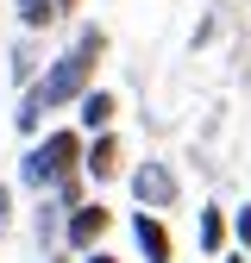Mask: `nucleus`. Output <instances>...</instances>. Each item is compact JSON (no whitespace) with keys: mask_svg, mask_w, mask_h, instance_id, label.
<instances>
[{"mask_svg":"<svg viewBox=\"0 0 251 263\" xmlns=\"http://www.w3.org/2000/svg\"><path fill=\"white\" fill-rule=\"evenodd\" d=\"M38 263H76V257H69V251H63V245H57V251H44Z\"/></svg>","mask_w":251,"mask_h":263,"instance_id":"obj_18","label":"nucleus"},{"mask_svg":"<svg viewBox=\"0 0 251 263\" xmlns=\"http://www.w3.org/2000/svg\"><path fill=\"white\" fill-rule=\"evenodd\" d=\"M107 50H113V31L107 25H94V19H82L76 25V38L63 44V50H50L44 57V69H38V101H44V113L57 119V113H69L82 94L101 82V63H107Z\"/></svg>","mask_w":251,"mask_h":263,"instance_id":"obj_1","label":"nucleus"},{"mask_svg":"<svg viewBox=\"0 0 251 263\" xmlns=\"http://www.w3.org/2000/svg\"><path fill=\"white\" fill-rule=\"evenodd\" d=\"M76 263H119V251H107V245H101V251H88V257H76Z\"/></svg>","mask_w":251,"mask_h":263,"instance_id":"obj_16","label":"nucleus"},{"mask_svg":"<svg viewBox=\"0 0 251 263\" xmlns=\"http://www.w3.org/2000/svg\"><path fill=\"white\" fill-rule=\"evenodd\" d=\"M126 232H132L138 263H176V226H170V213L132 207V213H126Z\"/></svg>","mask_w":251,"mask_h":263,"instance_id":"obj_6","label":"nucleus"},{"mask_svg":"<svg viewBox=\"0 0 251 263\" xmlns=\"http://www.w3.org/2000/svg\"><path fill=\"white\" fill-rule=\"evenodd\" d=\"M88 194H94V188H88V176H63V182L50 188V201L69 213V207H82V201H88Z\"/></svg>","mask_w":251,"mask_h":263,"instance_id":"obj_13","label":"nucleus"},{"mask_svg":"<svg viewBox=\"0 0 251 263\" xmlns=\"http://www.w3.org/2000/svg\"><path fill=\"white\" fill-rule=\"evenodd\" d=\"M126 170H132V151H126V132H88V144H82V176L88 188H113Z\"/></svg>","mask_w":251,"mask_h":263,"instance_id":"obj_5","label":"nucleus"},{"mask_svg":"<svg viewBox=\"0 0 251 263\" xmlns=\"http://www.w3.org/2000/svg\"><path fill=\"white\" fill-rule=\"evenodd\" d=\"M119 113H126V101H119V88H107V82H94V88L82 94V101L69 107V125H76L82 138H88V132H113V125H119Z\"/></svg>","mask_w":251,"mask_h":263,"instance_id":"obj_7","label":"nucleus"},{"mask_svg":"<svg viewBox=\"0 0 251 263\" xmlns=\"http://www.w3.org/2000/svg\"><path fill=\"white\" fill-rule=\"evenodd\" d=\"M232 251H251V201L232 207Z\"/></svg>","mask_w":251,"mask_h":263,"instance_id":"obj_14","label":"nucleus"},{"mask_svg":"<svg viewBox=\"0 0 251 263\" xmlns=\"http://www.w3.org/2000/svg\"><path fill=\"white\" fill-rule=\"evenodd\" d=\"M13 25L25 31V38H44L50 25H63L57 19V0H13Z\"/></svg>","mask_w":251,"mask_h":263,"instance_id":"obj_12","label":"nucleus"},{"mask_svg":"<svg viewBox=\"0 0 251 263\" xmlns=\"http://www.w3.org/2000/svg\"><path fill=\"white\" fill-rule=\"evenodd\" d=\"M44 125H50V113H44V101H38V88H19V101H13V132H19V144H31Z\"/></svg>","mask_w":251,"mask_h":263,"instance_id":"obj_11","label":"nucleus"},{"mask_svg":"<svg viewBox=\"0 0 251 263\" xmlns=\"http://www.w3.org/2000/svg\"><path fill=\"white\" fill-rule=\"evenodd\" d=\"M195 251L213 263L220 251H232V207H220V201H201L195 207Z\"/></svg>","mask_w":251,"mask_h":263,"instance_id":"obj_8","label":"nucleus"},{"mask_svg":"<svg viewBox=\"0 0 251 263\" xmlns=\"http://www.w3.org/2000/svg\"><path fill=\"white\" fill-rule=\"evenodd\" d=\"M82 144H88V138H82L76 125H44L38 138L19 151V170H13L19 188H25V194H50L63 176H82Z\"/></svg>","mask_w":251,"mask_h":263,"instance_id":"obj_2","label":"nucleus"},{"mask_svg":"<svg viewBox=\"0 0 251 263\" xmlns=\"http://www.w3.org/2000/svg\"><path fill=\"white\" fill-rule=\"evenodd\" d=\"M19 226V207H13V182H0V238H13Z\"/></svg>","mask_w":251,"mask_h":263,"instance_id":"obj_15","label":"nucleus"},{"mask_svg":"<svg viewBox=\"0 0 251 263\" xmlns=\"http://www.w3.org/2000/svg\"><path fill=\"white\" fill-rule=\"evenodd\" d=\"M113 226H119V207H107L101 194H88L82 207L63 213V251L69 257H88V251H101L113 238Z\"/></svg>","mask_w":251,"mask_h":263,"instance_id":"obj_4","label":"nucleus"},{"mask_svg":"<svg viewBox=\"0 0 251 263\" xmlns=\"http://www.w3.org/2000/svg\"><path fill=\"white\" fill-rule=\"evenodd\" d=\"M38 69H44V50H38V38H25V31H19V38H13V57H7V76H13V94L38 82Z\"/></svg>","mask_w":251,"mask_h":263,"instance_id":"obj_10","label":"nucleus"},{"mask_svg":"<svg viewBox=\"0 0 251 263\" xmlns=\"http://www.w3.org/2000/svg\"><path fill=\"white\" fill-rule=\"evenodd\" d=\"M82 7H88V0H57V19H76Z\"/></svg>","mask_w":251,"mask_h":263,"instance_id":"obj_17","label":"nucleus"},{"mask_svg":"<svg viewBox=\"0 0 251 263\" xmlns=\"http://www.w3.org/2000/svg\"><path fill=\"white\" fill-rule=\"evenodd\" d=\"M245 257H251V251H245Z\"/></svg>","mask_w":251,"mask_h":263,"instance_id":"obj_20","label":"nucleus"},{"mask_svg":"<svg viewBox=\"0 0 251 263\" xmlns=\"http://www.w3.org/2000/svg\"><path fill=\"white\" fill-rule=\"evenodd\" d=\"M213 263H251V257H245V251H220Z\"/></svg>","mask_w":251,"mask_h":263,"instance_id":"obj_19","label":"nucleus"},{"mask_svg":"<svg viewBox=\"0 0 251 263\" xmlns=\"http://www.w3.org/2000/svg\"><path fill=\"white\" fill-rule=\"evenodd\" d=\"M126 194H132V207H145V213H176L182 207V170L170 157H132Z\"/></svg>","mask_w":251,"mask_h":263,"instance_id":"obj_3","label":"nucleus"},{"mask_svg":"<svg viewBox=\"0 0 251 263\" xmlns=\"http://www.w3.org/2000/svg\"><path fill=\"white\" fill-rule=\"evenodd\" d=\"M31 219H25V232H31V245H38V257L44 251H57L63 245V207L50 201V194H31V207H25Z\"/></svg>","mask_w":251,"mask_h":263,"instance_id":"obj_9","label":"nucleus"}]
</instances>
